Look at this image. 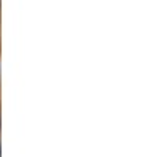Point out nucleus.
<instances>
[{"label": "nucleus", "instance_id": "f257e3e1", "mask_svg": "<svg viewBox=\"0 0 159 157\" xmlns=\"http://www.w3.org/2000/svg\"><path fill=\"white\" fill-rule=\"evenodd\" d=\"M0 157H2V146H0Z\"/></svg>", "mask_w": 159, "mask_h": 157}]
</instances>
